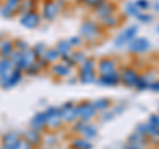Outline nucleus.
Here are the masks:
<instances>
[{"label": "nucleus", "mask_w": 159, "mask_h": 149, "mask_svg": "<svg viewBox=\"0 0 159 149\" xmlns=\"http://www.w3.org/2000/svg\"><path fill=\"white\" fill-rule=\"evenodd\" d=\"M60 115H61L62 120L66 123H74L78 120L73 102H66L65 104H62V106L60 107Z\"/></svg>", "instance_id": "1a4fd4ad"}, {"label": "nucleus", "mask_w": 159, "mask_h": 149, "mask_svg": "<svg viewBox=\"0 0 159 149\" xmlns=\"http://www.w3.org/2000/svg\"><path fill=\"white\" fill-rule=\"evenodd\" d=\"M78 82V78L77 77H73L70 79H68V84H76Z\"/></svg>", "instance_id": "ea45409f"}, {"label": "nucleus", "mask_w": 159, "mask_h": 149, "mask_svg": "<svg viewBox=\"0 0 159 149\" xmlns=\"http://www.w3.org/2000/svg\"><path fill=\"white\" fill-rule=\"evenodd\" d=\"M53 73L56 75L61 77V78H65V77H70L72 75V69L69 67L66 63L64 62H58V63H54L53 67H52Z\"/></svg>", "instance_id": "dca6fc26"}, {"label": "nucleus", "mask_w": 159, "mask_h": 149, "mask_svg": "<svg viewBox=\"0 0 159 149\" xmlns=\"http://www.w3.org/2000/svg\"><path fill=\"white\" fill-rule=\"evenodd\" d=\"M117 11V6L114 2H110V0H106L103 4H101L98 8L94 9V15L101 20V19H105L107 16H111V15H116Z\"/></svg>", "instance_id": "6e6552de"}, {"label": "nucleus", "mask_w": 159, "mask_h": 149, "mask_svg": "<svg viewBox=\"0 0 159 149\" xmlns=\"http://www.w3.org/2000/svg\"><path fill=\"white\" fill-rule=\"evenodd\" d=\"M148 90H151L152 92H159V79H155L154 82H151L148 84Z\"/></svg>", "instance_id": "4c0bfd02"}, {"label": "nucleus", "mask_w": 159, "mask_h": 149, "mask_svg": "<svg viewBox=\"0 0 159 149\" xmlns=\"http://www.w3.org/2000/svg\"><path fill=\"white\" fill-rule=\"evenodd\" d=\"M111 111H113L114 115L118 116V115H122V113L125 112V107H123V106H113Z\"/></svg>", "instance_id": "58836bf2"}, {"label": "nucleus", "mask_w": 159, "mask_h": 149, "mask_svg": "<svg viewBox=\"0 0 159 149\" xmlns=\"http://www.w3.org/2000/svg\"><path fill=\"white\" fill-rule=\"evenodd\" d=\"M97 84L103 87H117L121 84V77H119V70H116L113 73L107 74H101L97 77Z\"/></svg>", "instance_id": "423d86ee"}, {"label": "nucleus", "mask_w": 159, "mask_h": 149, "mask_svg": "<svg viewBox=\"0 0 159 149\" xmlns=\"http://www.w3.org/2000/svg\"><path fill=\"white\" fill-rule=\"evenodd\" d=\"M134 4H135V7L139 9V12H146L147 9L151 8V3L148 2V0H135Z\"/></svg>", "instance_id": "c85d7f7f"}, {"label": "nucleus", "mask_w": 159, "mask_h": 149, "mask_svg": "<svg viewBox=\"0 0 159 149\" xmlns=\"http://www.w3.org/2000/svg\"><path fill=\"white\" fill-rule=\"evenodd\" d=\"M74 110H76L77 119L84 123H90L98 113L93 106V102L89 100H82L78 104H74Z\"/></svg>", "instance_id": "f03ea898"}, {"label": "nucleus", "mask_w": 159, "mask_h": 149, "mask_svg": "<svg viewBox=\"0 0 159 149\" xmlns=\"http://www.w3.org/2000/svg\"><path fill=\"white\" fill-rule=\"evenodd\" d=\"M41 58L45 59L48 63H51V62L57 61V59L60 58V53L56 50V48H54V49H47V52L44 53V56Z\"/></svg>", "instance_id": "b1692460"}, {"label": "nucleus", "mask_w": 159, "mask_h": 149, "mask_svg": "<svg viewBox=\"0 0 159 149\" xmlns=\"http://www.w3.org/2000/svg\"><path fill=\"white\" fill-rule=\"evenodd\" d=\"M97 74L101 75V74H107V73H113L118 70L117 69V61L111 57H102L101 59H98L97 66H96Z\"/></svg>", "instance_id": "0eeeda50"}, {"label": "nucleus", "mask_w": 159, "mask_h": 149, "mask_svg": "<svg viewBox=\"0 0 159 149\" xmlns=\"http://www.w3.org/2000/svg\"><path fill=\"white\" fill-rule=\"evenodd\" d=\"M139 32V27L137 24H133V25H129L125 29H122L121 33L117 34V37L114 38L113 41V46L117 49H121L123 46H127V44L131 41L133 38L137 37V34Z\"/></svg>", "instance_id": "7ed1b4c3"}, {"label": "nucleus", "mask_w": 159, "mask_h": 149, "mask_svg": "<svg viewBox=\"0 0 159 149\" xmlns=\"http://www.w3.org/2000/svg\"><path fill=\"white\" fill-rule=\"evenodd\" d=\"M78 2H81V3H82V2H84V0H78Z\"/></svg>", "instance_id": "c03bdc74"}, {"label": "nucleus", "mask_w": 159, "mask_h": 149, "mask_svg": "<svg viewBox=\"0 0 159 149\" xmlns=\"http://www.w3.org/2000/svg\"><path fill=\"white\" fill-rule=\"evenodd\" d=\"M13 52V46H12V44L7 41V42H4L3 44V46H2V53H3V56H11Z\"/></svg>", "instance_id": "c9c22d12"}, {"label": "nucleus", "mask_w": 159, "mask_h": 149, "mask_svg": "<svg viewBox=\"0 0 159 149\" xmlns=\"http://www.w3.org/2000/svg\"><path fill=\"white\" fill-rule=\"evenodd\" d=\"M81 135H82L84 138H86V140H89V141L94 140V138L98 136V128L92 123H85Z\"/></svg>", "instance_id": "2eb2a0df"}, {"label": "nucleus", "mask_w": 159, "mask_h": 149, "mask_svg": "<svg viewBox=\"0 0 159 149\" xmlns=\"http://www.w3.org/2000/svg\"><path fill=\"white\" fill-rule=\"evenodd\" d=\"M106 0H84V4L85 6H88L89 8H93V9H96V8H98L101 4H103Z\"/></svg>", "instance_id": "473e14b6"}, {"label": "nucleus", "mask_w": 159, "mask_h": 149, "mask_svg": "<svg viewBox=\"0 0 159 149\" xmlns=\"http://www.w3.org/2000/svg\"><path fill=\"white\" fill-rule=\"evenodd\" d=\"M158 137H159V131H158Z\"/></svg>", "instance_id": "a18cd8bd"}, {"label": "nucleus", "mask_w": 159, "mask_h": 149, "mask_svg": "<svg viewBox=\"0 0 159 149\" xmlns=\"http://www.w3.org/2000/svg\"><path fill=\"white\" fill-rule=\"evenodd\" d=\"M114 117H116V115H114V113H113L111 108H110V110H107V111H103V112H101V116H99V120H101L102 123H109V121L114 120Z\"/></svg>", "instance_id": "7c9ffc66"}, {"label": "nucleus", "mask_w": 159, "mask_h": 149, "mask_svg": "<svg viewBox=\"0 0 159 149\" xmlns=\"http://www.w3.org/2000/svg\"><path fill=\"white\" fill-rule=\"evenodd\" d=\"M157 31H158V33H159V25H158V27H157Z\"/></svg>", "instance_id": "37998d69"}, {"label": "nucleus", "mask_w": 159, "mask_h": 149, "mask_svg": "<svg viewBox=\"0 0 159 149\" xmlns=\"http://www.w3.org/2000/svg\"><path fill=\"white\" fill-rule=\"evenodd\" d=\"M60 12V8L57 7V4L54 2H48L44 7V11H43V16L48 21H52V20L56 19V16Z\"/></svg>", "instance_id": "9b49d317"}, {"label": "nucleus", "mask_w": 159, "mask_h": 149, "mask_svg": "<svg viewBox=\"0 0 159 149\" xmlns=\"http://www.w3.org/2000/svg\"><path fill=\"white\" fill-rule=\"evenodd\" d=\"M98 74L97 71H81L78 70V82L82 84H90V83H96Z\"/></svg>", "instance_id": "ddd939ff"}, {"label": "nucleus", "mask_w": 159, "mask_h": 149, "mask_svg": "<svg viewBox=\"0 0 159 149\" xmlns=\"http://www.w3.org/2000/svg\"><path fill=\"white\" fill-rule=\"evenodd\" d=\"M125 13L127 16H131V17H137L138 13H139V9L135 7L134 2H127L126 6H125Z\"/></svg>", "instance_id": "393cba45"}, {"label": "nucleus", "mask_w": 159, "mask_h": 149, "mask_svg": "<svg viewBox=\"0 0 159 149\" xmlns=\"http://www.w3.org/2000/svg\"><path fill=\"white\" fill-rule=\"evenodd\" d=\"M70 58L73 59V62L76 63V65H81V63L85 61L88 57L85 56V53H84V52L76 50V52H72V53H70Z\"/></svg>", "instance_id": "a878e982"}, {"label": "nucleus", "mask_w": 159, "mask_h": 149, "mask_svg": "<svg viewBox=\"0 0 159 149\" xmlns=\"http://www.w3.org/2000/svg\"><path fill=\"white\" fill-rule=\"evenodd\" d=\"M152 9H154V12L159 13V2H154V4H152Z\"/></svg>", "instance_id": "a19ab883"}, {"label": "nucleus", "mask_w": 159, "mask_h": 149, "mask_svg": "<svg viewBox=\"0 0 159 149\" xmlns=\"http://www.w3.org/2000/svg\"><path fill=\"white\" fill-rule=\"evenodd\" d=\"M20 23H21L23 27H25L28 29H34L36 27H39V24H40V15L33 11L27 12L23 15Z\"/></svg>", "instance_id": "9d476101"}, {"label": "nucleus", "mask_w": 159, "mask_h": 149, "mask_svg": "<svg viewBox=\"0 0 159 149\" xmlns=\"http://www.w3.org/2000/svg\"><path fill=\"white\" fill-rule=\"evenodd\" d=\"M135 19L142 24H150V23H152V20H154V15L147 13V12H139Z\"/></svg>", "instance_id": "bb28decb"}, {"label": "nucleus", "mask_w": 159, "mask_h": 149, "mask_svg": "<svg viewBox=\"0 0 159 149\" xmlns=\"http://www.w3.org/2000/svg\"><path fill=\"white\" fill-rule=\"evenodd\" d=\"M101 34H102V27L96 20H85L81 24V27H80L78 36L86 42H90V44L96 42L97 40H99Z\"/></svg>", "instance_id": "f257e3e1"}, {"label": "nucleus", "mask_w": 159, "mask_h": 149, "mask_svg": "<svg viewBox=\"0 0 159 149\" xmlns=\"http://www.w3.org/2000/svg\"><path fill=\"white\" fill-rule=\"evenodd\" d=\"M93 106L97 110V112H103L113 107V102L109 98H98L96 100H93Z\"/></svg>", "instance_id": "f3484780"}, {"label": "nucleus", "mask_w": 159, "mask_h": 149, "mask_svg": "<svg viewBox=\"0 0 159 149\" xmlns=\"http://www.w3.org/2000/svg\"><path fill=\"white\" fill-rule=\"evenodd\" d=\"M20 140L17 138V136L15 133H8V135L4 136V143H6V147H11L13 148Z\"/></svg>", "instance_id": "cd10ccee"}, {"label": "nucleus", "mask_w": 159, "mask_h": 149, "mask_svg": "<svg viewBox=\"0 0 159 149\" xmlns=\"http://www.w3.org/2000/svg\"><path fill=\"white\" fill-rule=\"evenodd\" d=\"M72 149H93V144L84 137H76L70 144Z\"/></svg>", "instance_id": "6ab92c4d"}, {"label": "nucleus", "mask_w": 159, "mask_h": 149, "mask_svg": "<svg viewBox=\"0 0 159 149\" xmlns=\"http://www.w3.org/2000/svg\"><path fill=\"white\" fill-rule=\"evenodd\" d=\"M20 79H21V71L16 69V70H13L11 75H8L6 82H4V86L7 87H12V86H16V84L20 82Z\"/></svg>", "instance_id": "412c9836"}, {"label": "nucleus", "mask_w": 159, "mask_h": 149, "mask_svg": "<svg viewBox=\"0 0 159 149\" xmlns=\"http://www.w3.org/2000/svg\"><path fill=\"white\" fill-rule=\"evenodd\" d=\"M110 2H111V0H110Z\"/></svg>", "instance_id": "49530a36"}, {"label": "nucleus", "mask_w": 159, "mask_h": 149, "mask_svg": "<svg viewBox=\"0 0 159 149\" xmlns=\"http://www.w3.org/2000/svg\"><path fill=\"white\" fill-rule=\"evenodd\" d=\"M31 126H32V130H41V128H44L45 126H48V116L45 111L44 112H40L37 113V115H34V117L32 119L31 121Z\"/></svg>", "instance_id": "4468645a"}, {"label": "nucleus", "mask_w": 159, "mask_h": 149, "mask_svg": "<svg viewBox=\"0 0 159 149\" xmlns=\"http://www.w3.org/2000/svg\"><path fill=\"white\" fill-rule=\"evenodd\" d=\"M99 25L105 29H114L119 25V19L116 16V15H111V16H107L105 19L99 20Z\"/></svg>", "instance_id": "a211bd4d"}, {"label": "nucleus", "mask_w": 159, "mask_h": 149, "mask_svg": "<svg viewBox=\"0 0 159 149\" xmlns=\"http://www.w3.org/2000/svg\"><path fill=\"white\" fill-rule=\"evenodd\" d=\"M56 50L60 53V57L61 56H69V54L73 52V48H72L70 44H69L68 40H62V41L57 42Z\"/></svg>", "instance_id": "aec40b11"}, {"label": "nucleus", "mask_w": 159, "mask_h": 149, "mask_svg": "<svg viewBox=\"0 0 159 149\" xmlns=\"http://www.w3.org/2000/svg\"><path fill=\"white\" fill-rule=\"evenodd\" d=\"M151 49L150 40L146 37H135L127 44V50L133 54H145Z\"/></svg>", "instance_id": "39448f33"}, {"label": "nucleus", "mask_w": 159, "mask_h": 149, "mask_svg": "<svg viewBox=\"0 0 159 149\" xmlns=\"http://www.w3.org/2000/svg\"><path fill=\"white\" fill-rule=\"evenodd\" d=\"M68 41L72 45V48H78V46H81L82 44H84V40L80 37V36H72L68 40Z\"/></svg>", "instance_id": "f704fd0d"}, {"label": "nucleus", "mask_w": 159, "mask_h": 149, "mask_svg": "<svg viewBox=\"0 0 159 149\" xmlns=\"http://www.w3.org/2000/svg\"><path fill=\"white\" fill-rule=\"evenodd\" d=\"M32 52L34 53V56H36V58L39 59V58H41V57L44 56V53L47 52V46L44 45L43 42H40V44H37V45L33 48V50H32Z\"/></svg>", "instance_id": "2f4dec72"}, {"label": "nucleus", "mask_w": 159, "mask_h": 149, "mask_svg": "<svg viewBox=\"0 0 159 149\" xmlns=\"http://www.w3.org/2000/svg\"><path fill=\"white\" fill-rule=\"evenodd\" d=\"M84 126H85V123L81 121V120H77L74 121V126H73V132L77 133V135H81V132L84 130Z\"/></svg>", "instance_id": "e433bc0d"}, {"label": "nucleus", "mask_w": 159, "mask_h": 149, "mask_svg": "<svg viewBox=\"0 0 159 149\" xmlns=\"http://www.w3.org/2000/svg\"><path fill=\"white\" fill-rule=\"evenodd\" d=\"M119 77H121V83L123 86H126L129 88H134L138 82L141 74L137 71L135 67L133 66H123L119 70Z\"/></svg>", "instance_id": "20e7f679"}, {"label": "nucleus", "mask_w": 159, "mask_h": 149, "mask_svg": "<svg viewBox=\"0 0 159 149\" xmlns=\"http://www.w3.org/2000/svg\"><path fill=\"white\" fill-rule=\"evenodd\" d=\"M25 140L31 144V145H36V144H40L41 143V135L36 131V130H31L27 135H25Z\"/></svg>", "instance_id": "5701e85b"}, {"label": "nucleus", "mask_w": 159, "mask_h": 149, "mask_svg": "<svg viewBox=\"0 0 159 149\" xmlns=\"http://www.w3.org/2000/svg\"><path fill=\"white\" fill-rule=\"evenodd\" d=\"M127 144H131V145H137V147L143 148V147H146V145L150 144V137L141 136V135H138L137 132H134L127 137Z\"/></svg>", "instance_id": "f8f14e48"}, {"label": "nucleus", "mask_w": 159, "mask_h": 149, "mask_svg": "<svg viewBox=\"0 0 159 149\" xmlns=\"http://www.w3.org/2000/svg\"><path fill=\"white\" fill-rule=\"evenodd\" d=\"M150 126H152L154 128L159 130V113H151L148 116V121H147Z\"/></svg>", "instance_id": "72a5a7b5"}, {"label": "nucleus", "mask_w": 159, "mask_h": 149, "mask_svg": "<svg viewBox=\"0 0 159 149\" xmlns=\"http://www.w3.org/2000/svg\"><path fill=\"white\" fill-rule=\"evenodd\" d=\"M96 66H97V61L94 58H86L81 65H80L78 70L81 71H97L96 70Z\"/></svg>", "instance_id": "4be33fe9"}, {"label": "nucleus", "mask_w": 159, "mask_h": 149, "mask_svg": "<svg viewBox=\"0 0 159 149\" xmlns=\"http://www.w3.org/2000/svg\"><path fill=\"white\" fill-rule=\"evenodd\" d=\"M123 149H143L141 147H137V145H131V144H127V145L123 148Z\"/></svg>", "instance_id": "79ce46f5"}, {"label": "nucleus", "mask_w": 159, "mask_h": 149, "mask_svg": "<svg viewBox=\"0 0 159 149\" xmlns=\"http://www.w3.org/2000/svg\"><path fill=\"white\" fill-rule=\"evenodd\" d=\"M135 90L138 91V92H143V91H146V90H148V82L147 81H145V78H143L142 75L139 77V79H138V82H137V84H135Z\"/></svg>", "instance_id": "c756f323"}]
</instances>
